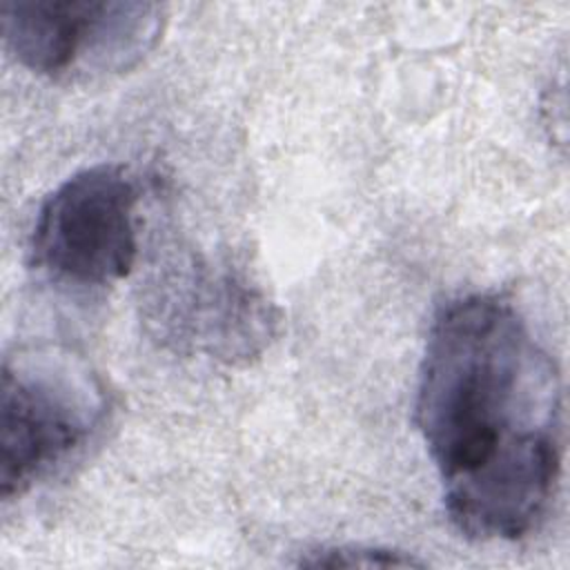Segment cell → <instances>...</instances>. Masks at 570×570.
<instances>
[{
  "label": "cell",
  "mask_w": 570,
  "mask_h": 570,
  "mask_svg": "<svg viewBox=\"0 0 570 570\" xmlns=\"http://www.w3.org/2000/svg\"><path fill=\"white\" fill-rule=\"evenodd\" d=\"M414 423L463 537L514 541L539 525L563 459L561 376L510 301L470 294L439 309Z\"/></svg>",
  "instance_id": "6da1fadb"
},
{
  "label": "cell",
  "mask_w": 570,
  "mask_h": 570,
  "mask_svg": "<svg viewBox=\"0 0 570 570\" xmlns=\"http://www.w3.org/2000/svg\"><path fill=\"white\" fill-rule=\"evenodd\" d=\"M105 412L96 376L56 352H22L2 363L0 485L13 499L87 443Z\"/></svg>",
  "instance_id": "7a4b0ae2"
},
{
  "label": "cell",
  "mask_w": 570,
  "mask_h": 570,
  "mask_svg": "<svg viewBox=\"0 0 570 570\" xmlns=\"http://www.w3.org/2000/svg\"><path fill=\"white\" fill-rule=\"evenodd\" d=\"M2 36L18 62L53 80L136 67L158 42L165 13L151 2L7 0Z\"/></svg>",
  "instance_id": "3957f363"
},
{
  "label": "cell",
  "mask_w": 570,
  "mask_h": 570,
  "mask_svg": "<svg viewBox=\"0 0 570 570\" xmlns=\"http://www.w3.org/2000/svg\"><path fill=\"white\" fill-rule=\"evenodd\" d=\"M145 321L163 343L225 363L258 356L274 336L276 312L234 265L185 252L167 256L145 281Z\"/></svg>",
  "instance_id": "277c9868"
},
{
  "label": "cell",
  "mask_w": 570,
  "mask_h": 570,
  "mask_svg": "<svg viewBox=\"0 0 570 570\" xmlns=\"http://www.w3.org/2000/svg\"><path fill=\"white\" fill-rule=\"evenodd\" d=\"M138 189L127 169L98 163L71 174L40 205L33 265L69 287H105L125 278L138 256Z\"/></svg>",
  "instance_id": "5b68a950"
},
{
  "label": "cell",
  "mask_w": 570,
  "mask_h": 570,
  "mask_svg": "<svg viewBox=\"0 0 570 570\" xmlns=\"http://www.w3.org/2000/svg\"><path fill=\"white\" fill-rule=\"evenodd\" d=\"M301 566L312 568H407L423 566V561L412 554L390 550V548H363V546H338L318 548L301 559Z\"/></svg>",
  "instance_id": "8992f818"
}]
</instances>
